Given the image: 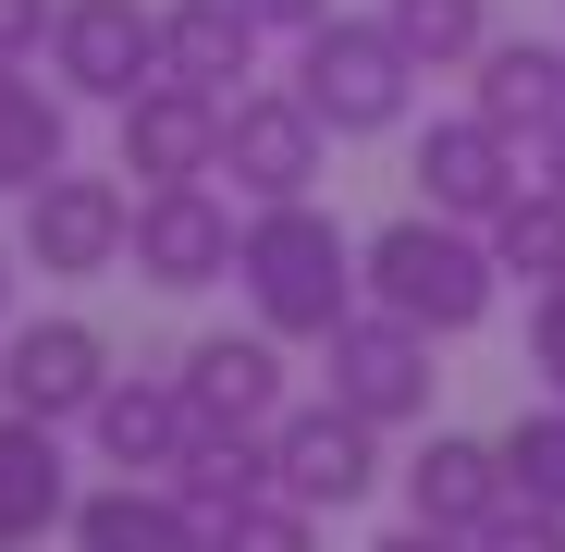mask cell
I'll list each match as a JSON object with an SVG mask.
<instances>
[{"mask_svg": "<svg viewBox=\"0 0 565 552\" xmlns=\"http://www.w3.org/2000/svg\"><path fill=\"white\" fill-rule=\"evenodd\" d=\"M234 283H246V320L282 332V344H332L369 295V270H356V234L320 209V197H270L246 209L234 234Z\"/></svg>", "mask_w": 565, "mask_h": 552, "instance_id": "cell-1", "label": "cell"}, {"mask_svg": "<svg viewBox=\"0 0 565 552\" xmlns=\"http://www.w3.org/2000/svg\"><path fill=\"white\" fill-rule=\"evenodd\" d=\"M356 270H369V307L418 320L430 344L480 332V320H492V295H504L492 234H480V221H443V209H406V221H382V234L356 246Z\"/></svg>", "mask_w": 565, "mask_h": 552, "instance_id": "cell-2", "label": "cell"}, {"mask_svg": "<svg viewBox=\"0 0 565 552\" xmlns=\"http://www.w3.org/2000/svg\"><path fill=\"white\" fill-rule=\"evenodd\" d=\"M296 99L332 123V136H394L418 111V62L382 13H320L296 37Z\"/></svg>", "mask_w": 565, "mask_h": 552, "instance_id": "cell-3", "label": "cell"}, {"mask_svg": "<svg viewBox=\"0 0 565 552\" xmlns=\"http://www.w3.org/2000/svg\"><path fill=\"white\" fill-rule=\"evenodd\" d=\"M124 246H136V184L74 172V160L50 184H25V221H13V258L25 270H50V283H111Z\"/></svg>", "mask_w": 565, "mask_h": 552, "instance_id": "cell-4", "label": "cell"}, {"mask_svg": "<svg viewBox=\"0 0 565 552\" xmlns=\"http://www.w3.org/2000/svg\"><path fill=\"white\" fill-rule=\"evenodd\" d=\"M320 381H332V405H356L369 430H418L430 418V332L418 320H394V307H356L332 344H320Z\"/></svg>", "mask_w": 565, "mask_h": 552, "instance_id": "cell-5", "label": "cell"}, {"mask_svg": "<svg viewBox=\"0 0 565 552\" xmlns=\"http://www.w3.org/2000/svg\"><path fill=\"white\" fill-rule=\"evenodd\" d=\"M332 160V123L296 99V86H234L222 99V172H234V197L270 209V197H308Z\"/></svg>", "mask_w": 565, "mask_h": 552, "instance_id": "cell-6", "label": "cell"}, {"mask_svg": "<svg viewBox=\"0 0 565 552\" xmlns=\"http://www.w3.org/2000/svg\"><path fill=\"white\" fill-rule=\"evenodd\" d=\"M270 479H282V504H308V516H344V504H369L382 491V430H369L356 405H282L270 418Z\"/></svg>", "mask_w": 565, "mask_h": 552, "instance_id": "cell-7", "label": "cell"}, {"mask_svg": "<svg viewBox=\"0 0 565 552\" xmlns=\"http://www.w3.org/2000/svg\"><path fill=\"white\" fill-rule=\"evenodd\" d=\"M234 234H246L234 197H210V184H148L124 270H136V283H160V295H210V283H234Z\"/></svg>", "mask_w": 565, "mask_h": 552, "instance_id": "cell-8", "label": "cell"}, {"mask_svg": "<svg viewBox=\"0 0 565 552\" xmlns=\"http://www.w3.org/2000/svg\"><path fill=\"white\" fill-rule=\"evenodd\" d=\"M50 86L124 111L136 86H160V13L148 0H62L50 13Z\"/></svg>", "mask_w": 565, "mask_h": 552, "instance_id": "cell-9", "label": "cell"}, {"mask_svg": "<svg viewBox=\"0 0 565 552\" xmlns=\"http://www.w3.org/2000/svg\"><path fill=\"white\" fill-rule=\"evenodd\" d=\"M111 393V344L99 320H25L0 344V405L13 418H50V430H86V405Z\"/></svg>", "mask_w": 565, "mask_h": 552, "instance_id": "cell-10", "label": "cell"}, {"mask_svg": "<svg viewBox=\"0 0 565 552\" xmlns=\"http://www.w3.org/2000/svg\"><path fill=\"white\" fill-rule=\"evenodd\" d=\"M529 184V136H504L492 111H443L430 136H418V209H443V221H480L492 234V209Z\"/></svg>", "mask_w": 565, "mask_h": 552, "instance_id": "cell-11", "label": "cell"}, {"mask_svg": "<svg viewBox=\"0 0 565 552\" xmlns=\"http://www.w3.org/2000/svg\"><path fill=\"white\" fill-rule=\"evenodd\" d=\"M184 405H198V430H270L282 405H296V368H282V332H198L184 344Z\"/></svg>", "mask_w": 565, "mask_h": 552, "instance_id": "cell-12", "label": "cell"}, {"mask_svg": "<svg viewBox=\"0 0 565 552\" xmlns=\"http://www.w3.org/2000/svg\"><path fill=\"white\" fill-rule=\"evenodd\" d=\"M124 172H136V197L148 184H210L222 172V99L210 86H136L124 99Z\"/></svg>", "mask_w": 565, "mask_h": 552, "instance_id": "cell-13", "label": "cell"}, {"mask_svg": "<svg viewBox=\"0 0 565 552\" xmlns=\"http://www.w3.org/2000/svg\"><path fill=\"white\" fill-rule=\"evenodd\" d=\"M516 504V479H504V442H467V430H430L418 454H406V516L418 528H492Z\"/></svg>", "mask_w": 565, "mask_h": 552, "instance_id": "cell-14", "label": "cell"}, {"mask_svg": "<svg viewBox=\"0 0 565 552\" xmlns=\"http://www.w3.org/2000/svg\"><path fill=\"white\" fill-rule=\"evenodd\" d=\"M86 442H99V467H124V479H172L184 442H198V405H184V381H124L111 368V393L86 405Z\"/></svg>", "mask_w": 565, "mask_h": 552, "instance_id": "cell-15", "label": "cell"}, {"mask_svg": "<svg viewBox=\"0 0 565 552\" xmlns=\"http://www.w3.org/2000/svg\"><path fill=\"white\" fill-rule=\"evenodd\" d=\"M50 528H74V454L50 418L0 405V552H38Z\"/></svg>", "mask_w": 565, "mask_h": 552, "instance_id": "cell-16", "label": "cell"}, {"mask_svg": "<svg viewBox=\"0 0 565 552\" xmlns=\"http://www.w3.org/2000/svg\"><path fill=\"white\" fill-rule=\"evenodd\" d=\"M74 552H210V516L172 479H111V491H74Z\"/></svg>", "mask_w": 565, "mask_h": 552, "instance_id": "cell-17", "label": "cell"}, {"mask_svg": "<svg viewBox=\"0 0 565 552\" xmlns=\"http://www.w3.org/2000/svg\"><path fill=\"white\" fill-rule=\"evenodd\" d=\"M258 13L246 0H160V74L172 86H210V99H234V86L258 74Z\"/></svg>", "mask_w": 565, "mask_h": 552, "instance_id": "cell-18", "label": "cell"}, {"mask_svg": "<svg viewBox=\"0 0 565 552\" xmlns=\"http://www.w3.org/2000/svg\"><path fill=\"white\" fill-rule=\"evenodd\" d=\"M467 111H492L504 136L565 123V50H553V37H504V25H492V50L467 62Z\"/></svg>", "mask_w": 565, "mask_h": 552, "instance_id": "cell-19", "label": "cell"}, {"mask_svg": "<svg viewBox=\"0 0 565 552\" xmlns=\"http://www.w3.org/2000/svg\"><path fill=\"white\" fill-rule=\"evenodd\" d=\"M74 160V99L38 86V62H0V197H25Z\"/></svg>", "mask_w": 565, "mask_h": 552, "instance_id": "cell-20", "label": "cell"}, {"mask_svg": "<svg viewBox=\"0 0 565 552\" xmlns=\"http://www.w3.org/2000/svg\"><path fill=\"white\" fill-rule=\"evenodd\" d=\"M172 491L198 504L210 528L246 516V504H270V491H282V479H270V430H198V442H184V467H172Z\"/></svg>", "mask_w": 565, "mask_h": 552, "instance_id": "cell-21", "label": "cell"}, {"mask_svg": "<svg viewBox=\"0 0 565 552\" xmlns=\"http://www.w3.org/2000/svg\"><path fill=\"white\" fill-rule=\"evenodd\" d=\"M492 270H504V283H565V197H553V184H516V197L492 209Z\"/></svg>", "mask_w": 565, "mask_h": 552, "instance_id": "cell-22", "label": "cell"}, {"mask_svg": "<svg viewBox=\"0 0 565 552\" xmlns=\"http://www.w3.org/2000/svg\"><path fill=\"white\" fill-rule=\"evenodd\" d=\"M382 25L406 37L418 74H467V62L492 50V0H382Z\"/></svg>", "mask_w": 565, "mask_h": 552, "instance_id": "cell-23", "label": "cell"}, {"mask_svg": "<svg viewBox=\"0 0 565 552\" xmlns=\"http://www.w3.org/2000/svg\"><path fill=\"white\" fill-rule=\"evenodd\" d=\"M504 479H516L529 504H553V516H565V393L516 405V430H504Z\"/></svg>", "mask_w": 565, "mask_h": 552, "instance_id": "cell-24", "label": "cell"}, {"mask_svg": "<svg viewBox=\"0 0 565 552\" xmlns=\"http://www.w3.org/2000/svg\"><path fill=\"white\" fill-rule=\"evenodd\" d=\"M210 552H320V516L270 491V504H246V516H222V528H210Z\"/></svg>", "mask_w": 565, "mask_h": 552, "instance_id": "cell-25", "label": "cell"}, {"mask_svg": "<svg viewBox=\"0 0 565 552\" xmlns=\"http://www.w3.org/2000/svg\"><path fill=\"white\" fill-rule=\"evenodd\" d=\"M467 552H565V516H553V504H529V491H516V504H504V516H492V528H467Z\"/></svg>", "mask_w": 565, "mask_h": 552, "instance_id": "cell-26", "label": "cell"}, {"mask_svg": "<svg viewBox=\"0 0 565 552\" xmlns=\"http://www.w3.org/2000/svg\"><path fill=\"white\" fill-rule=\"evenodd\" d=\"M529 381H541V393H565V283H541V295H529Z\"/></svg>", "mask_w": 565, "mask_h": 552, "instance_id": "cell-27", "label": "cell"}, {"mask_svg": "<svg viewBox=\"0 0 565 552\" xmlns=\"http://www.w3.org/2000/svg\"><path fill=\"white\" fill-rule=\"evenodd\" d=\"M50 13H62V0H0V62H38L50 50Z\"/></svg>", "mask_w": 565, "mask_h": 552, "instance_id": "cell-28", "label": "cell"}, {"mask_svg": "<svg viewBox=\"0 0 565 552\" xmlns=\"http://www.w3.org/2000/svg\"><path fill=\"white\" fill-rule=\"evenodd\" d=\"M246 13H258V25H270V37H308V25H320V13H332V0H246Z\"/></svg>", "mask_w": 565, "mask_h": 552, "instance_id": "cell-29", "label": "cell"}, {"mask_svg": "<svg viewBox=\"0 0 565 552\" xmlns=\"http://www.w3.org/2000/svg\"><path fill=\"white\" fill-rule=\"evenodd\" d=\"M529 184H553V197H565V123H541V136H529Z\"/></svg>", "mask_w": 565, "mask_h": 552, "instance_id": "cell-30", "label": "cell"}, {"mask_svg": "<svg viewBox=\"0 0 565 552\" xmlns=\"http://www.w3.org/2000/svg\"><path fill=\"white\" fill-rule=\"evenodd\" d=\"M369 552H467V540H455V528H418V516H406L394 540H369Z\"/></svg>", "mask_w": 565, "mask_h": 552, "instance_id": "cell-31", "label": "cell"}, {"mask_svg": "<svg viewBox=\"0 0 565 552\" xmlns=\"http://www.w3.org/2000/svg\"><path fill=\"white\" fill-rule=\"evenodd\" d=\"M0 320H13V246H0Z\"/></svg>", "mask_w": 565, "mask_h": 552, "instance_id": "cell-32", "label": "cell"}]
</instances>
